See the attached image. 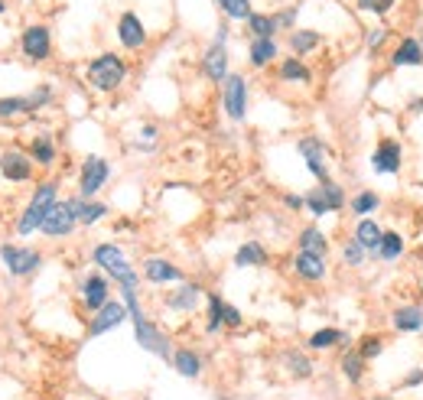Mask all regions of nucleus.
Masks as SVG:
<instances>
[{
  "label": "nucleus",
  "instance_id": "nucleus-1",
  "mask_svg": "<svg viewBox=\"0 0 423 400\" xmlns=\"http://www.w3.org/2000/svg\"><path fill=\"white\" fill-rule=\"evenodd\" d=\"M56 202H59V183H56V179H49V183H39L36 192H33V199H30V205H26L23 215L16 218V235H23V238H26V235H36Z\"/></svg>",
  "mask_w": 423,
  "mask_h": 400
},
{
  "label": "nucleus",
  "instance_id": "nucleus-2",
  "mask_svg": "<svg viewBox=\"0 0 423 400\" xmlns=\"http://www.w3.org/2000/svg\"><path fill=\"white\" fill-rule=\"evenodd\" d=\"M91 257H95V263H98L101 270H108L114 277V283H121V290H137L140 274L130 267V261L124 257V250L117 248V244H98V248L91 250Z\"/></svg>",
  "mask_w": 423,
  "mask_h": 400
},
{
  "label": "nucleus",
  "instance_id": "nucleus-3",
  "mask_svg": "<svg viewBox=\"0 0 423 400\" xmlns=\"http://www.w3.org/2000/svg\"><path fill=\"white\" fill-rule=\"evenodd\" d=\"M124 78H127V62L121 56H114V52H104L95 62H88V82L98 91H114V88H121Z\"/></svg>",
  "mask_w": 423,
  "mask_h": 400
},
{
  "label": "nucleus",
  "instance_id": "nucleus-4",
  "mask_svg": "<svg viewBox=\"0 0 423 400\" xmlns=\"http://www.w3.org/2000/svg\"><path fill=\"white\" fill-rule=\"evenodd\" d=\"M0 261L13 277H30L43 267V254L33 248H20V244H0Z\"/></svg>",
  "mask_w": 423,
  "mask_h": 400
},
{
  "label": "nucleus",
  "instance_id": "nucleus-5",
  "mask_svg": "<svg viewBox=\"0 0 423 400\" xmlns=\"http://www.w3.org/2000/svg\"><path fill=\"white\" fill-rule=\"evenodd\" d=\"M222 104H225V114L231 117V121H244V114H248V82L244 75H238V72H228V78L222 82Z\"/></svg>",
  "mask_w": 423,
  "mask_h": 400
},
{
  "label": "nucleus",
  "instance_id": "nucleus-6",
  "mask_svg": "<svg viewBox=\"0 0 423 400\" xmlns=\"http://www.w3.org/2000/svg\"><path fill=\"white\" fill-rule=\"evenodd\" d=\"M108 176H111V166L104 156H85L82 176H78V199H95L98 189L108 183Z\"/></svg>",
  "mask_w": 423,
  "mask_h": 400
},
{
  "label": "nucleus",
  "instance_id": "nucleus-7",
  "mask_svg": "<svg viewBox=\"0 0 423 400\" xmlns=\"http://www.w3.org/2000/svg\"><path fill=\"white\" fill-rule=\"evenodd\" d=\"M134 336H137V345L144 351L157 355V358H163V362H166V358H173V345H170V338L163 336V332L153 322H150L147 316L134 322Z\"/></svg>",
  "mask_w": 423,
  "mask_h": 400
},
{
  "label": "nucleus",
  "instance_id": "nucleus-8",
  "mask_svg": "<svg viewBox=\"0 0 423 400\" xmlns=\"http://www.w3.org/2000/svg\"><path fill=\"white\" fill-rule=\"evenodd\" d=\"M75 225H78V218H75L72 199H69V202H56V205H52L39 231H43L46 238H69L75 231Z\"/></svg>",
  "mask_w": 423,
  "mask_h": 400
},
{
  "label": "nucleus",
  "instance_id": "nucleus-9",
  "mask_svg": "<svg viewBox=\"0 0 423 400\" xmlns=\"http://www.w3.org/2000/svg\"><path fill=\"white\" fill-rule=\"evenodd\" d=\"M20 49L30 62H46L52 56V33L46 26H26L20 36Z\"/></svg>",
  "mask_w": 423,
  "mask_h": 400
},
{
  "label": "nucleus",
  "instance_id": "nucleus-10",
  "mask_svg": "<svg viewBox=\"0 0 423 400\" xmlns=\"http://www.w3.org/2000/svg\"><path fill=\"white\" fill-rule=\"evenodd\" d=\"M0 176L7 183H30L33 179V160L23 150L10 147V150L0 153Z\"/></svg>",
  "mask_w": 423,
  "mask_h": 400
},
{
  "label": "nucleus",
  "instance_id": "nucleus-11",
  "mask_svg": "<svg viewBox=\"0 0 423 400\" xmlns=\"http://www.w3.org/2000/svg\"><path fill=\"white\" fill-rule=\"evenodd\" d=\"M127 319V306L117 300H108L104 306H101L98 313L91 316V322H88V336H104V332H111V329H117V325Z\"/></svg>",
  "mask_w": 423,
  "mask_h": 400
},
{
  "label": "nucleus",
  "instance_id": "nucleus-12",
  "mask_svg": "<svg viewBox=\"0 0 423 400\" xmlns=\"http://www.w3.org/2000/svg\"><path fill=\"white\" fill-rule=\"evenodd\" d=\"M117 39H121L124 49H144L147 46V30H144L137 13H121V20H117Z\"/></svg>",
  "mask_w": 423,
  "mask_h": 400
},
{
  "label": "nucleus",
  "instance_id": "nucleus-13",
  "mask_svg": "<svg viewBox=\"0 0 423 400\" xmlns=\"http://www.w3.org/2000/svg\"><path fill=\"white\" fill-rule=\"evenodd\" d=\"M108 300H111V287H108V280H104L101 274H88L85 280H82V303H85V309L98 313Z\"/></svg>",
  "mask_w": 423,
  "mask_h": 400
},
{
  "label": "nucleus",
  "instance_id": "nucleus-14",
  "mask_svg": "<svg viewBox=\"0 0 423 400\" xmlns=\"http://www.w3.org/2000/svg\"><path fill=\"white\" fill-rule=\"evenodd\" d=\"M202 72L215 85H222L228 78V49H225V43H212L209 46V52L202 56Z\"/></svg>",
  "mask_w": 423,
  "mask_h": 400
},
{
  "label": "nucleus",
  "instance_id": "nucleus-15",
  "mask_svg": "<svg viewBox=\"0 0 423 400\" xmlns=\"http://www.w3.org/2000/svg\"><path fill=\"white\" fill-rule=\"evenodd\" d=\"M299 153H303V160H306V166H310V173L316 176L319 183H329V169H325V147H323V140H316V137L299 140Z\"/></svg>",
  "mask_w": 423,
  "mask_h": 400
},
{
  "label": "nucleus",
  "instance_id": "nucleus-16",
  "mask_svg": "<svg viewBox=\"0 0 423 400\" xmlns=\"http://www.w3.org/2000/svg\"><path fill=\"white\" fill-rule=\"evenodd\" d=\"M144 280L147 283H179L183 270L173 261H163V257H147L144 261Z\"/></svg>",
  "mask_w": 423,
  "mask_h": 400
},
{
  "label": "nucleus",
  "instance_id": "nucleus-17",
  "mask_svg": "<svg viewBox=\"0 0 423 400\" xmlns=\"http://www.w3.org/2000/svg\"><path fill=\"white\" fill-rule=\"evenodd\" d=\"M371 166H374V173H387V176L398 173L400 169V143L398 140H381V147H378L371 156Z\"/></svg>",
  "mask_w": 423,
  "mask_h": 400
},
{
  "label": "nucleus",
  "instance_id": "nucleus-18",
  "mask_svg": "<svg viewBox=\"0 0 423 400\" xmlns=\"http://www.w3.org/2000/svg\"><path fill=\"white\" fill-rule=\"evenodd\" d=\"M293 270H297V277H303V280H310V283H319V280L325 277V257L299 250L297 261H293Z\"/></svg>",
  "mask_w": 423,
  "mask_h": 400
},
{
  "label": "nucleus",
  "instance_id": "nucleus-19",
  "mask_svg": "<svg viewBox=\"0 0 423 400\" xmlns=\"http://www.w3.org/2000/svg\"><path fill=\"white\" fill-rule=\"evenodd\" d=\"M199 303H202V287H196V283H183L176 293L166 296V306L176 309V313H192Z\"/></svg>",
  "mask_w": 423,
  "mask_h": 400
},
{
  "label": "nucleus",
  "instance_id": "nucleus-20",
  "mask_svg": "<svg viewBox=\"0 0 423 400\" xmlns=\"http://www.w3.org/2000/svg\"><path fill=\"white\" fill-rule=\"evenodd\" d=\"M173 368H176V375L179 377H199L202 375V358H199V351H192V349H176L173 351Z\"/></svg>",
  "mask_w": 423,
  "mask_h": 400
},
{
  "label": "nucleus",
  "instance_id": "nucleus-21",
  "mask_svg": "<svg viewBox=\"0 0 423 400\" xmlns=\"http://www.w3.org/2000/svg\"><path fill=\"white\" fill-rule=\"evenodd\" d=\"M72 209H75L78 225H98L101 218L108 215V205H104V202H95V199H72Z\"/></svg>",
  "mask_w": 423,
  "mask_h": 400
},
{
  "label": "nucleus",
  "instance_id": "nucleus-22",
  "mask_svg": "<svg viewBox=\"0 0 423 400\" xmlns=\"http://www.w3.org/2000/svg\"><path fill=\"white\" fill-rule=\"evenodd\" d=\"M235 263L238 267H264L267 263V250L258 241H244L241 248L235 250Z\"/></svg>",
  "mask_w": 423,
  "mask_h": 400
},
{
  "label": "nucleus",
  "instance_id": "nucleus-23",
  "mask_svg": "<svg viewBox=\"0 0 423 400\" xmlns=\"http://www.w3.org/2000/svg\"><path fill=\"white\" fill-rule=\"evenodd\" d=\"M391 65H423V49H420V39H404L398 46V52L391 56Z\"/></svg>",
  "mask_w": 423,
  "mask_h": 400
},
{
  "label": "nucleus",
  "instance_id": "nucleus-24",
  "mask_svg": "<svg viewBox=\"0 0 423 400\" xmlns=\"http://www.w3.org/2000/svg\"><path fill=\"white\" fill-rule=\"evenodd\" d=\"M391 322H394L398 332H420L423 329V309H417V306H400L398 313L391 316Z\"/></svg>",
  "mask_w": 423,
  "mask_h": 400
},
{
  "label": "nucleus",
  "instance_id": "nucleus-25",
  "mask_svg": "<svg viewBox=\"0 0 423 400\" xmlns=\"http://www.w3.org/2000/svg\"><path fill=\"white\" fill-rule=\"evenodd\" d=\"M30 160L39 163V166H52L56 163V143H52V137L39 134V137L30 140Z\"/></svg>",
  "mask_w": 423,
  "mask_h": 400
},
{
  "label": "nucleus",
  "instance_id": "nucleus-26",
  "mask_svg": "<svg viewBox=\"0 0 423 400\" xmlns=\"http://www.w3.org/2000/svg\"><path fill=\"white\" fill-rule=\"evenodd\" d=\"M26 114H33L30 98H20V95L0 98V121H16V117H26Z\"/></svg>",
  "mask_w": 423,
  "mask_h": 400
},
{
  "label": "nucleus",
  "instance_id": "nucleus-27",
  "mask_svg": "<svg viewBox=\"0 0 423 400\" xmlns=\"http://www.w3.org/2000/svg\"><path fill=\"white\" fill-rule=\"evenodd\" d=\"M381 228H378V222H371V218H361L358 228H355V241H358L365 250H378V244H381Z\"/></svg>",
  "mask_w": 423,
  "mask_h": 400
},
{
  "label": "nucleus",
  "instance_id": "nucleus-28",
  "mask_svg": "<svg viewBox=\"0 0 423 400\" xmlns=\"http://www.w3.org/2000/svg\"><path fill=\"white\" fill-rule=\"evenodd\" d=\"M299 250L325 257V250H329V241H325V235L319 231V228H303V231H299Z\"/></svg>",
  "mask_w": 423,
  "mask_h": 400
},
{
  "label": "nucleus",
  "instance_id": "nucleus-29",
  "mask_svg": "<svg viewBox=\"0 0 423 400\" xmlns=\"http://www.w3.org/2000/svg\"><path fill=\"white\" fill-rule=\"evenodd\" d=\"M277 59V43L274 39H251V65L264 69L267 62Z\"/></svg>",
  "mask_w": 423,
  "mask_h": 400
},
{
  "label": "nucleus",
  "instance_id": "nucleus-30",
  "mask_svg": "<svg viewBox=\"0 0 423 400\" xmlns=\"http://www.w3.org/2000/svg\"><path fill=\"white\" fill-rule=\"evenodd\" d=\"M381 261H398L400 254H404V238H400L398 231H385L381 235V244H378V250H374Z\"/></svg>",
  "mask_w": 423,
  "mask_h": 400
},
{
  "label": "nucleus",
  "instance_id": "nucleus-31",
  "mask_svg": "<svg viewBox=\"0 0 423 400\" xmlns=\"http://www.w3.org/2000/svg\"><path fill=\"white\" fill-rule=\"evenodd\" d=\"M248 30L254 39H274L277 33V20L274 16H264V13H251L248 16Z\"/></svg>",
  "mask_w": 423,
  "mask_h": 400
},
{
  "label": "nucleus",
  "instance_id": "nucleus-32",
  "mask_svg": "<svg viewBox=\"0 0 423 400\" xmlns=\"http://www.w3.org/2000/svg\"><path fill=\"white\" fill-rule=\"evenodd\" d=\"M284 364H286V371L293 377H310L312 375V362L303 355V351H284Z\"/></svg>",
  "mask_w": 423,
  "mask_h": 400
},
{
  "label": "nucleus",
  "instance_id": "nucleus-33",
  "mask_svg": "<svg viewBox=\"0 0 423 400\" xmlns=\"http://www.w3.org/2000/svg\"><path fill=\"white\" fill-rule=\"evenodd\" d=\"M339 342H345V332H339V329H319V332L310 336V349L325 351V349H332V345H339Z\"/></svg>",
  "mask_w": 423,
  "mask_h": 400
},
{
  "label": "nucleus",
  "instance_id": "nucleus-34",
  "mask_svg": "<svg viewBox=\"0 0 423 400\" xmlns=\"http://www.w3.org/2000/svg\"><path fill=\"white\" fill-rule=\"evenodd\" d=\"M222 325H225V300L218 293H209V325H205V332L215 336Z\"/></svg>",
  "mask_w": 423,
  "mask_h": 400
},
{
  "label": "nucleus",
  "instance_id": "nucleus-35",
  "mask_svg": "<svg viewBox=\"0 0 423 400\" xmlns=\"http://www.w3.org/2000/svg\"><path fill=\"white\" fill-rule=\"evenodd\" d=\"M342 375L349 377L352 384L361 381V375H365V358H361L358 351H345V355H342Z\"/></svg>",
  "mask_w": 423,
  "mask_h": 400
},
{
  "label": "nucleus",
  "instance_id": "nucleus-36",
  "mask_svg": "<svg viewBox=\"0 0 423 400\" xmlns=\"http://www.w3.org/2000/svg\"><path fill=\"white\" fill-rule=\"evenodd\" d=\"M290 46H293V52H297V56L312 52L316 46H319V33H316V30H297V33L290 36Z\"/></svg>",
  "mask_w": 423,
  "mask_h": 400
},
{
  "label": "nucleus",
  "instance_id": "nucleus-37",
  "mask_svg": "<svg viewBox=\"0 0 423 400\" xmlns=\"http://www.w3.org/2000/svg\"><path fill=\"white\" fill-rule=\"evenodd\" d=\"M319 192H323V199H325V205H329V212H339L342 205H345V192H342V186L339 183H319Z\"/></svg>",
  "mask_w": 423,
  "mask_h": 400
},
{
  "label": "nucleus",
  "instance_id": "nucleus-38",
  "mask_svg": "<svg viewBox=\"0 0 423 400\" xmlns=\"http://www.w3.org/2000/svg\"><path fill=\"white\" fill-rule=\"evenodd\" d=\"M280 78H284V82H310V69L299 62V59H286V62L280 65Z\"/></svg>",
  "mask_w": 423,
  "mask_h": 400
},
{
  "label": "nucleus",
  "instance_id": "nucleus-39",
  "mask_svg": "<svg viewBox=\"0 0 423 400\" xmlns=\"http://www.w3.org/2000/svg\"><path fill=\"white\" fill-rule=\"evenodd\" d=\"M218 7L231 20H248L251 16V0H218Z\"/></svg>",
  "mask_w": 423,
  "mask_h": 400
},
{
  "label": "nucleus",
  "instance_id": "nucleus-40",
  "mask_svg": "<svg viewBox=\"0 0 423 400\" xmlns=\"http://www.w3.org/2000/svg\"><path fill=\"white\" fill-rule=\"evenodd\" d=\"M378 205H381V199H378L374 192H358V196L352 199V212H355V215H358V218H361V215L374 212Z\"/></svg>",
  "mask_w": 423,
  "mask_h": 400
},
{
  "label": "nucleus",
  "instance_id": "nucleus-41",
  "mask_svg": "<svg viewBox=\"0 0 423 400\" xmlns=\"http://www.w3.org/2000/svg\"><path fill=\"white\" fill-rule=\"evenodd\" d=\"M303 199H306V209H310V212L316 215V218H323V215L329 212V205H325V199H323V192H319V189H312V192H306Z\"/></svg>",
  "mask_w": 423,
  "mask_h": 400
},
{
  "label": "nucleus",
  "instance_id": "nucleus-42",
  "mask_svg": "<svg viewBox=\"0 0 423 400\" xmlns=\"http://www.w3.org/2000/svg\"><path fill=\"white\" fill-rule=\"evenodd\" d=\"M342 257H345V263H349V267H358V263L365 261V248H361L358 241L352 238L349 244H345V248H342Z\"/></svg>",
  "mask_w": 423,
  "mask_h": 400
},
{
  "label": "nucleus",
  "instance_id": "nucleus-43",
  "mask_svg": "<svg viewBox=\"0 0 423 400\" xmlns=\"http://www.w3.org/2000/svg\"><path fill=\"white\" fill-rule=\"evenodd\" d=\"M26 98H30V104H33V114H36L43 104H49V101H52V88L49 85H39L36 91H33V95H26Z\"/></svg>",
  "mask_w": 423,
  "mask_h": 400
},
{
  "label": "nucleus",
  "instance_id": "nucleus-44",
  "mask_svg": "<svg viewBox=\"0 0 423 400\" xmlns=\"http://www.w3.org/2000/svg\"><path fill=\"white\" fill-rule=\"evenodd\" d=\"M381 349H385V345H381V338L371 336V338H365V342L358 345V355L368 362V358H378V355H381Z\"/></svg>",
  "mask_w": 423,
  "mask_h": 400
},
{
  "label": "nucleus",
  "instance_id": "nucleus-45",
  "mask_svg": "<svg viewBox=\"0 0 423 400\" xmlns=\"http://www.w3.org/2000/svg\"><path fill=\"white\" fill-rule=\"evenodd\" d=\"M361 10H371V13H387L394 7V0H358Z\"/></svg>",
  "mask_w": 423,
  "mask_h": 400
},
{
  "label": "nucleus",
  "instance_id": "nucleus-46",
  "mask_svg": "<svg viewBox=\"0 0 423 400\" xmlns=\"http://www.w3.org/2000/svg\"><path fill=\"white\" fill-rule=\"evenodd\" d=\"M225 325H228V329H238V325H241V313H238L235 306H228V303H225Z\"/></svg>",
  "mask_w": 423,
  "mask_h": 400
},
{
  "label": "nucleus",
  "instance_id": "nucleus-47",
  "mask_svg": "<svg viewBox=\"0 0 423 400\" xmlns=\"http://www.w3.org/2000/svg\"><path fill=\"white\" fill-rule=\"evenodd\" d=\"M274 20H277V26H290L297 20V10H286V13H280V16H274Z\"/></svg>",
  "mask_w": 423,
  "mask_h": 400
},
{
  "label": "nucleus",
  "instance_id": "nucleus-48",
  "mask_svg": "<svg viewBox=\"0 0 423 400\" xmlns=\"http://www.w3.org/2000/svg\"><path fill=\"white\" fill-rule=\"evenodd\" d=\"M286 209H297V212H299V209H303V205H306V199H303V196H286Z\"/></svg>",
  "mask_w": 423,
  "mask_h": 400
},
{
  "label": "nucleus",
  "instance_id": "nucleus-49",
  "mask_svg": "<svg viewBox=\"0 0 423 400\" xmlns=\"http://www.w3.org/2000/svg\"><path fill=\"white\" fill-rule=\"evenodd\" d=\"M404 384H407V388H417V384H423V371H411Z\"/></svg>",
  "mask_w": 423,
  "mask_h": 400
},
{
  "label": "nucleus",
  "instance_id": "nucleus-50",
  "mask_svg": "<svg viewBox=\"0 0 423 400\" xmlns=\"http://www.w3.org/2000/svg\"><path fill=\"white\" fill-rule=\"evenodd\" d=\"M385 36H387L385 30H374V33H371V39H368V46H378V43H381V39H385Z\"/></svg>",
  "mask_w": 423,
  "mask_h": 400
},
{
  "label": "nucleus",
  "instance_id": "nucleus-51",
  "mask_svg": "<svg viewBox=\"0 0 423 400\" xmlns=\"http://www.w3.org/2000/svg\"><path fill=\"white\" fill-rule=\"evenodd\" d=\"M144 137H147V140H153V137H157V127H144Z\"/></svg>",
  "mask_w": 423,
  "mask_h": 400
},
{
  "label": "nucleus",
  "instance_id": "nucleus-52",
  "mask_svg": "<svg viewBox=\"0 0 423 400\" xmlns=\"http://www.w3.org/2000/svg\"><path fill=\"white\" fill-rule=\"evenodd\" d=\"M3 10H7V3H3V0H0V13H3Z\"/></svg>",
  "mask_w": 423,
  "mask_h": 400
},
{
  "label": "nucleus",
  "instance_id": "nucleus-53",
  "mask_svg": "<svg viewBox=\"0 0 423 400\" xmlns=\"http://www.w3.org/2000/svg\"><path fill=\"white\" fill-rule=\"evenodd\" d=\"M420 49H423V39H420Z\"/></svg>",
  "mask_w": 423,
  "mask_h": 400
}]
</instances>
